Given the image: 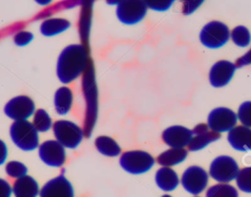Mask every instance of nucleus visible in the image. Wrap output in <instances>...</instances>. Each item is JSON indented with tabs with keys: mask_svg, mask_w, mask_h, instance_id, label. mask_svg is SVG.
<instances>
[{
	"mask_svg": "<svg viewBox=\"0 0 251 197\" xmlns=\"http://www.w3.org/2000/svg\"><path fill=\"white\" fill-rule=\"evenodd\" d=\"M15 197H37L40 192L37 181L30 175H24L14 181L12 187Z\"/></svg>",
	"mask_w": 251,
	"mask_h": 197,
	"instance_id": "nucleus-17",
	"label": "nucleus"
},
{
	"mask_svg": "<svg viewBox=\"0 0 251 197\" xmlns=\"http://www.w3.org/2000/svg\"><path fill=\"white\" fill-rule=\"evenodd\" d=\"M35 110L34 102L26 95H18L9 100L5 107V115L14 121L27 120Z\"/></svg>",
	"mask_w": 251,
	"mask_h": 197,
	"instance_id": "nucleus-10",
	"label": "nucleus"
},
{
	"mask_svg": "<svg viewBox=\"0 0 251 197\" xmlns=\"http://www.w3.org/2000/svg\"><path fill=\"white\" fill-rule=\"evenodd\" d=\"M7 155H8L7 146H6L5 142L0 139V165L4 164V162L6 161Z\"/></svg>",
	"mask_w": 251,
	"mask_h": 197,
	"instance_id": "nucleus-34",
	"label": "nucleus"
},
{
	"mask_svg": "<svg viewBox=\"0 0 251 197\" xmlns=\"http://www.w3.org/2000/svg\"><path fill=\"white\" fill-rule=\"evenodd\" d=\"M39 197H74V188L69 179L61 174L42 186Z\"/></svg>",
	"mask_w": 251,
	"mask_h": 197,
	"instance_id": "nucleus-15",
	"label": "nucleus"
},
{
	"mask_svg": "<svg viewBox=\"0 0 251 197\" xmlns=\"http://www.w3.org/2000/svg\"><path fill=\"white\" fill-rule=\"evenodd\" d=\"M12 192L13 190L10 183L6 179L0 177V197H11Z\"/></svg>",
	"mask_w": 251,
	"mask_h": 197,
	"instance_id": "nucleus-32",
	"label": "nucleus"
},
{
	"mask_svg": "<svg viewBox=\"0 0 251 197\" xmlns=\"http://www.w3.org/2000/svg\"><path fill=\"white\" fill-rule=\"evenodd\" d=\"M71 23L63 18H51L45 20L40 25V32L45 36H53L69 28Z\"/></svg>",
	"mask_w": 251,
	"mask_h": 197,
	"instance_id": "nucleus-21",
	"label": "nucleus"
},
{
	"mask_svg": "<svg viewBox=\"0 0 251 197\" xmlns=\"http://www.w3.org/2000/svg\"><path fill=\"white\" fill-rule=\"evenodd\" d=\"M87 51L80 44H71L60 53L57 61V76L63 83L75 80L87 66Z\"/></svg>",
	"mask_w": 251,
	"mask_h": 197,
	"instance_id": "nucleus-1",
	"label": "nucleus"
},
{
	"mask_svg": "<svg viewBox=\"0 0 251 197\" xmlns=\"http://www.w3.org/2000/svg\"><path fill=\"white\" fill-rule=\"evenodd\" d=\"M220 138L221 133L211 130L207 123H198L192 129V138L187 146V150L191 152L200 151Z\"/></svg>",
	"mask_w": 251,
	"mask_h": 197,
	"instance_id": "nucleus-13",
	"label": "nucleus"
},
{
	"mask_svg": "<svg viewBox=\"0 0 251 197\" xmlns=\"http://www.w3.org/2000/svg\"><path fill=\"white\" fill-rule=\"evenodd\" d=\"M73 91L68 86L59 87L54 95L55 110L59 115H66L70 112L73 105Z\"/></svg>",
	"mask_w": 251,
	"mask_h": 197,
	"instance_id": "nucleus-20",
	"label": "nucleus"
},
{
	"mask_svg": "<svg viewBox=\"0 0 251 197\" xmlns=\"http://www.w3.org/2000/svg\"><path fill=\"white\" fill-rule=\"evenodd\" d=\"M234 64H235L236 68H242V67L251 65V48L245 54H243L241 57H239L235 61Z\"/></svg>",
	"mask_w": 251,
	"mask_h": 197,
	"instance_id": "nucleus-33",
	"label": "nucleus"
},
{
	"mask_svg": "<svg viewBox=\"0 0 251 197\" xmlns=\"http://www.w3.org/2000/svg\"><path fill=\"white\" fill-rule=\"evenodd\" d=\"M227 142L236 151L247 152L251 150V128L242 124L235 125L227 132Z\"/></svg>",
	"mask_w": 251,
	"mask_h": 197,
	"instance_id": "nucleus-16",
	"label": "nucleus"
},
{
	"mask_svg": "<svg viewBox=\"0 0 251 197\" xmlns=\"http://www.w3.org/2000/svg\"><path fill=\"white\" fill-rule=\"evenodd\" d=\"M6 173L13 178H20L27 173V168L19 161H10L6 164L5 167Z\"/></svg>",
	"mask_w": 251,
	"mask_h": 197,
	"instance_id": "nucleus-27",
	"label": "nucleus"
},
{
	"mask_svg": "<svg viewBox=\"0 0 251 197\" xmlns=\"http://www.w3.org/2000/svg\"><path fill=\"white\" fill-rule=\"evenodd\" d=\"M33 38V34L27 30L18 31L14 36V42L18 46H25L27 45Z\"/></svg>",
	"mask_w": 251,
	"mask_h": 197,
	"instance_id": "nucleus-30",
	"label": "nucleus"
},
{
	"mask_svg": "<svg viewBox=\"0 0 251 197\" xmlns=\"http://www.w3.org/2000/svg\"><path fill=\"white\" fill-rule=\"evenodd\" d=\"M235 183L239 190L245 193H251V167H245L239 170Z\"/></svg>",
	"mask_w": 251,
	"mask_h": 197,
	"instance_id": "nucleus-26",
	"label": "nucleus"
},
{
	"mask_svg": "<svg viewBox=\"0 0 251 197\" xmlns=\"http://www.w3.org/2000/svg\"><path fill=\"white\" fill-rule=\"evenodd\" d=\"M122 0H106V2L110 5H114V4H119Z\"/></svg>",
	"mask_w": 251,
	"mask_h": 197,
	"instance_id": "nucleus-36",
	"label": "nucleus"
},
{
	"mask_svg": "<svg viewBox=\"0 0 251 197\" xmlns=\"http://www.w3.org/2000/svg\"><path fill=\"white\" fill-rule=\"evenodd\" d=\"M40 160L49 167L60 168L66 162L65 147L55 140H46L38 146Z\"/></svg>",
	"mask_w": 251,
	"mask_h": 197,
	"instance_id": "nucleus-11",
	"label": "nucleus"
},
{
	"mask_svg": "<svg viewBox=\"0 0 251 197\" xmlns=\"http://www.w3.org/2000/svg\"><path fill=\"white\" fill-rule=\"evenodd\" d=\"M191 138L192 130L183 125H171L162 132V140L170 148H185Z\"/></svg>",
	"mask_w": 251,
	"mask_h": 197,
	"instance_id": "nucleus-14",
	"label": "nucleus"
},
{
	"mask_svg": "<svg viewBox=\"0 0 251 197\" xmlns=\"http://www.w3.org/2000/svg\"><path fill=\"white\" fill-rule=\"evenodd\" d=\"M230 39L238 47L245 48L251 42V33L244 25H237L230 30Z\"/></svg>",
	"mask_w": 251,
	"mask_h": 197,
	"instance_id": "nucleus-24",
	"label": "nucleus"
},
{
	"mask_svg": "<svg viewBox=\"0 0 251 197\" xmlns=\"http://www.w3.org/2000/svg\"><path fill=\"white\" fill-rule=\"evenodd\" d=\"M209 173L200 166H190L182 173L180 183L185 191L196 196L208 186Z\"/></svg>",
	"mask_w": 251,
	"mask_h": 197,
	"instance_id": "nucleus-7",
	"label": "nucleus"
},
{
	"mask_svg": "<svg viewBox=\"0 0 251 197\" xmlns=\"http://www.w3.org/2000/svg\"><path fill=\"white\" fill-rule=\"evenodd\" d=\"M236 66L227 60L216 62L209 72V82L215 88H221L229 83L235 73Z\"/></svg>",
	"mask_w": 251,
	"mask_h": 197,
	"instance_id": "nucleus-12",
	"label": "nucleus"
},
{
	"mask_svg": "<svg viewBox=\"0 0 251 197\" xmlns=\"http://www.w3.org/2000/svg\"><path fill=\"white\" fill-rule=\"evenodd\" d=\"M94 144L98 152L107 157H117L122 152V149L118 142L110 136H98L95 139Z\"/></svg>",
	"mask_w": 251,
	"mask_h": 197,
	"instance_id": "nucleus-22",
	"label": "nucleus"
},
{
	"mask_svg": "<svg viewBox=\"0 0 251 197\" xmlns=\"http://www.w3.org/2000/svg\"><path fill=\"white\" fill-rule=\"evenodd\" d=\"M146 7L157 12L168 11L176 0H142Z\"/></svg>",
	"mask_w": 251,
	"mask_h": 197,
	"instance_id": "nucleus-29",
	"label": "nucleus"
},
{
	"mask_svg": "<svg viewBox=\"0 0 251 197\" xmlns=\"http://www.w3.org/2000/svg\"><path fill=\"white\" fill-rule=\"evenodd\" d=\"M194 197H200V196H198V195H196V196H194Z\"/></svg>",
	"mask_w": 251,
	"mask_h": 197,
	"instance_id": "nucleus-38",
	"label": "nucleus"
},
{
	"mask_svg": "<svg viewBox=\"0 0 251 197\" xmlns=\"http://www.w3.org/2000/svg\"><path fill=\"white\" fill-rule=\"evenodd\" d=\"M236 115L242 125L251 128V101L242 102L238 107Z\"/></svg>",
	"mask_w": 251,
	"mask_h": 197,
	"instance_id": "nucleus-28",
	"label": "nucleus"
},
{
	"mask_svg": "<svg viewBox=\"0 0 251 197\" xmlns=\"http://www.w3.org/2000/svg\"><path fill=\"white\" fill-rule=\"evenodd\" d=\"M142 0H122L117 6V17L125 25H135L142 21L147 13Z\"/></svg>",
	"mask_w": 251,
	"mask_h": 197,
	"instance_id": "nucleus-9",
	"label": "nucleus"
},
{
	"mask_svg": "<svg viewBox=\"0 0 251 197\" xmlns=\"http://www.w3.org/2000/svg\"><path fill=\"white\" fill-rule=\"evenodd\" d=\"M52 128L56 140L65 148H76L83 138V131L81 127L71 121H56L53 123Z\"/></svg>",
	"mask_w": 251,
	"mask_h": 197,
	"instance_id": "nucleus-5",
	"label": "nucleus"
},
{
	"mask_svg": "<svg viewBox=\"0 0 251 197\" xmlns=\"http://www.w3.org/2000/svg\"><path fill=\"white\" fill-rule=\"evenodd\" d=\"M206 197H238V191L229 183H217L207 189Z\"/></svg>",
	"mask_w": 251,
	"mask_h": 197,
	"instance_id": "nucleus-23",
	"label": "nucleus"
},
{
	"mask_svg": "<svg viewBox=\"0 0 251 197\" xmlns=\"http://www.w3.org/2000/svg\"><path fill=\"white\" fill-rule=\"evenodd\" d=\"M154 164V157L143 150L126 151L120 157V166L131 174L145 173L152 169Z\"/></svg>",
	"mask_w": 251,
	"mask_h": 197,
	"instance_id": "nucleus-4",
	"label": "nucleus"
},
{
	"mask_svg": "<svg viewBox=\"0 0 251 197\" xmlns=\"http://www.w3.org/2000/svg\"><path fill=\"white\" fill-rule=\"evenodd\" d=\"M161 197H172L171 195H169V194H165V195H162Z\"/></svg>",
	"mask_w": 251,
	"mask_h": 197,
	"instance_id": "nucleus-37",
	"label": "nucleus"
},
{
	"mask_svg": "<svg viewBox=\"0 0 251 197\" xmlns=\"http://www.w3.org/2000/svg\"><path fill=\"white\" fill-rule=\"evenodd\" d=\"M188 154L185 148H169L157 157V163L162 167L172 168L182 163Z\"/></svg>",
	"mask_w": 251,
	"mask_h": 197,
	"instance_id": "nucleus-19",
	"label": "nucleus"
},
{
	"mask_svg": "<svg viewBox=\"0 0 251 197\" xmlns=\"http://www.w3.org/2000/svg\"><path fill=\"white\" fill-rule=\"evenodd\" d=\"M199 39L206 48L218 49L230 39V30L226 24L220 21H211L202 27Z\"/></svg>",
	"mask_w": 251,
	"mask_h": 197,
	"instance_id": "nucleus-3",
	"label": "nucleus"
},
{
	"mask_svg": "<svg viewBox=\"0 0 251 197\" xmlns=\"http://www.w3.org/2000/svg\"><path fill=\"white\" fill-rule=\"evenodd\" d=\"M32 124L38 132L48 131L51 126H53L52 120L49 114L44 109H38L37 111H35L33 115Z\"/></svg>",
	"mask_w": 251,
	"mask_h": 197,
	"instance_id": "nucleus-25",
	"label": "nucleus"
},
{
	"mask_svg": "<svg viewBox=\"0 0 251 197\" xmlns=\"http://www.w3.org/2000/svg\"><path fill=\"white\" fill-rule=\"evenodd\" d=\"M155 182L161 190L170 192L178 186L179 177L172 168L161 167L155 173Z\"/></svg>",
	"mask_w": 251,
	"mask_h": 197,
	"instance_id": "nucleus-18",
	"label": "nucleus"
},
{
	"mask_svg": "<svg viewBox=\"0 0 251 197\" xmlns=\"http://www.w3.org/2000/svg\"><path fill=\"white\" fill-rule=\"evenodd\" d=\"M238 172V164L232 157L221 155L211 162L208 173L219 183H229L235 179Z\"/></svg>",
	"mask_w": 251,
	"mask_h": 197,
	"instance_id": "nucleus-6",
	"label": "nucleus"
},
{
	"mask_svg": "<svg viewBox=\"0 0 251 197\" xmlns=\"http://www.w3.org/2000/svg\"><path fill=\"white\" fill-rule=\"evenodd\" d=\"M238 122L234 111L226 107H217L213 109L207 118V125L215 132H228Z\"/></svg>",
	"mask_w": 251,
	"mask_h": 197,
	"instance_id": "nucleus-8",
	"label": "nucleus"
},
{
	"mask_svg": "<svg viewBox=\"0 0 251 197\" xmlns=\"http://www.w3.org/2000/svg\"><path fill=\"white\" fill-rule=\"evenodd\" d=\"M182 1V13L186 16L194 13L205 0H181Z\"/></svg>",
	"mask_w": 251,
	"mask_h": 197,
	"instance_id": "nucleus-31",
	"label": "nucleus"
},
{
	"mask_svg": "<svg viewBox=\"0 0 251 197\" xmlns=\"http://www.w3.org/2000/svg\"><path fill=\"white\" fill-rule=\"evenodd\" d=\"M37 4L39 5H42V6H45V5H48L52 2V0H34Z\"/></svg>",
	"mask_w": 251,
	"mask_h": 197,
	"instance_id": "nucleus-35",
	"label": "nucleus"
},
{
	"mask_svg": "<svg viewBox=\"0 0 251 197\" xmlns=\"http://www.w3.org/2000/svg\"><path fill=\"white\" fill-rule=\"evenodd\" d=\"M10 136L21 150L32 151L39 146L38 131L27 120L15 121L10 126Z\"/></svg>",
	"mask_w": 251,
	"mask_h": 197,
	"instance_id": "nucleus-2",
	"label": "nucleus"
}]
</instances>
